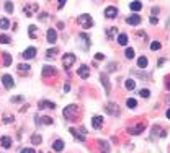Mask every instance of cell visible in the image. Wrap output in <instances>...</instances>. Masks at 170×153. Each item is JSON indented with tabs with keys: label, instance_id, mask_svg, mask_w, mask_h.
I'll list each match as a JSON object with an SVG mask.
<instances>
[{
	"label": "cell",
	"instance_id": "6da1fadb",
	"mask_svg": "<svg viewBox=\"0 0 170 153\" xmlns=\"http://www.w3.org/2000/svg\"><path fill=\"white\" fill-rule=\"evenodd\" d=\"M77 116H79V107L75 104H70L64 109V117L69 119V121H75Z\"/></svg>",
	"mask_w": 170,
	"mask_h": 153
},
{
	"label": "cell",
	"instance_id": "7a4b0ae2",
	"mask_svg": "<svg viewBox=\"0 0 170 153\" xmlns=\"http://www.w3.org/2000/svg\"><path fill=\"white\" fill-rule=\"evenodd\" d=\"M79 23H80L85 30H88V28H92L93 26V21H92V16L90 15H80V18H79Z\"/></svg>",
	"mask_w": 170,
	"mask_h": 153
},
{
	"label": "cell",
	"instance_id": "3957f363",
	"mask_svg": "<svg viewBox=\"0 0 170 153\" xmlns=\"http://www.w3.org/2000/svg\"><path fill=\"white\" fill-rule=\"evenodd\" d=\"M74 62H75V55L74 54H66L64 57H62V65H64V69H70L74 65Z\"/></svg>",
	"mask_w": 170,
	"mask_h": 153
},
{
	"label": "cell",
	"instance_id": "277c9868",
	"mask_svg": "<svg viewBox=\"0 0 170 153\" xmlns=\"http://www.w3.org/2000/svg\"><path fill=\"white\" fill-rule=\"evenodd\" d=\"M105 109L111 116H120V106H118L116 103H108V104L105 106Z\"/></svg>",
	"mask_w": 170,
	"mask_h": 153
},
{
	"label": "cell",
	"instance_id": "5b68a950",
	"mask_svg": "<svg viewBox=\"0 0 170 153\" xmlns=\"http://www.w3.org/2000/svg\"><path fill=\"white\" fill-rule=\"evenodd\" d=\"M77 73H79V77H80V78L87 80V78L90 77V69L87 65H80V67H79V70H77Z\"/></svg>",
	"mask_w": 170,
	"mask_h": 153
},
{
	"label": "cell",
	"instance_id": "8992f818",
	"mask_svg": "<svg viewBox=\"0 0 170 153\" xmlns=\"http://www.w3.org/2000/svg\"><path fill=\"white\" fill-rule=\"evenodd\" d=\"M146 129L144 124H138V126H134V127H129L128 129V132L131 134V135H139V134H142V130Z\"/></svg>",
	"mask_w": 170,
	"mask_h": 153
},
{
	"label": "cell",
	"instance_id": "52a82bcc",
	"mask_svg": "<svg viewBox=\"0 0 170 153\" xmlns=\"http://www.w3.org/2000/svg\"><path fill=\"white\" fill-rule=\"evenodd\" d=\"M2 83H3V87L5 88H13V85H15V82H13V78H12V75H3L2 77Z\"/></svg>",
	"mask_w": 170,
	"mask_h": 153
},
{
	"label": "cell",
	"instance_id": "ba28073f",
	"mask_svg": "<svg viewBox=\"0 0 170 153\" xmlns=\"http://www.w3.org/2000/svg\"><path fill=\"white\" fill-rule=\"evenodd\" d=\"M53 75H56V67L44 65L43 67V77H53Z\"/></svg>",
	"mask_w": 170,
	"mask_h": 153
},
{
	"label": "cell",
	"instance_id": "9c48e42d",
	"mask_svg": "<svg viewBox=\"0 0 170 153\" xmlns=\"http://www.w3.org/2000/svg\"><path fill=\"white\" fill-rule=\"evenodd\" d=\"M92 126H93V129H101L103 127V117L101 116H93L92 117Z\"/></svg>",
	"mask_w": 170,
	"mask_h": 153
},
{
	"label": "cell",
	"instance_id": "30bf717a",
	"mask_svg": "<svg viewBox=\"0 0 170 153\" xmlns=\"http://www.w3.org/2000/svg\"><path fill=\"white\" fill-rule=\"evenodd\" d=\"M79 39L83 42V49L87 50L90 47V36L87 34V33H80V34H79Z\"/></svg>",
	"mask_w": 170,
	"mask_h": 153
},
{
	"label": "cell",
	"instance_id": "8fae6325",
	"mask_svg": "<svg viewBox=\"0 0 170 153\" xmlns=\"http://www.w3.org/2000/svg\"><path fill=\"white\" fill-rule=\"evenodd\" d=\"M35 55H36V49H35V47H28L25 52L21 54V57L28 60V59H35Z\"/></svg>",
	"mask_w": 170,
	"mask_h": 153
},
{
	"label": "cell",
	"instance_id": "7c38bea8",
	"mask_svg": "<svg viewBox=\"0 0 170 153\" xmlns=\"http://www.w3.org/2000/svg\"><path fill=\"white\" fill-rule=\"evenodd\" d=\"M56 39H57V33H56L54 28H49V30H48V42L49 44H54Z\"/></svg>",
	"mask_w": 170,
	"mask_h": 153
},
{
	"label": "cell",
	"instance_id": "4fadbf2b",
	"mask_svg": "<svg viewBox=\"0 0 170 153\" xmlns=\"http://www.w3.org/2000/svg\"><path fill=\"white\" fill-rule=\"evenodd\" d=\"M105 16H106V18H116V16H118V10L115 7H106Z\"/></svg>",
	"mask_w": 170,
	"mask_h": 153
},
{
	"label": "cell",
	"instance_id": "5bb4252c",
	"mask_svg": "<svg viewBox=\"0 0 170 153\" xmlns=\"http://www.w3.org/2000/svg\"><path fill=\"white\" fill-rule=\"evenodd\" d=\"M39 107H41V109H56V104L51 103V101L43 99V101H39Z\"/></svg>",
	"mask_w": 170,
	"mask_h": 153
},
{
	"label": "cell",
	"instance_id": "9a60e30c",
	"mask_svg": "<svg viewBox=\"0 0 170 153\" xmlns=\"http://www.w3.org/2000/svg\"><path fill=\"white\" fill-rule=\"evenodd\" d=\"M126 23L128 25H139L141 23V16L139 15H133V16H128V18H126Z\"/></svg>",
	"mask_w": 170,
	"mask_h": 153
},
{
	"label": "cell",
	"instance_id": "2e32d148",
	"mask_svg": "<svg viewBox=\"0 0 170 153\" xmlns=\"http://www.w3.org/2000/svg\"><path fill=\"white\" fill-rule=\"evenodd\" d=\"M70 134H72V135H74V137H75L77 140H80V142H85V135H82L83 132L80 134V132H79V130H77V129H74V127H70Z\"/></svg>",
	"mask_w": 170,
	"mask_h": 153
},
{
	"label": "cell",
	"instance_id": "e0dca14e",
	"mask_svg": "<svg viewBox=\"0 0 170 153\" xmlns=\"http://www.w3.org/2000/svg\"><path fill=\"white\" fill-rule=\"evenodd\" d=\"M0 143H2L3 148H12V139L10 137H2L0 139Z\"/></svg>",
	"mask_w": 170,
	"mask_h": 153
},
{
	"label": "cell",
	"instance_id": "ac0fdd59",
	"mask_svg": "<svg viewBox=\"0 0 170 153\" xmlns=\"http://www.w3.org/2000/svg\"><path fill=\"white\" fill-rule=\"evenodd\" d=\"M53 150L54 151H62V150H64V142H62V140H56L53 143Z\"/></svg>",
	"mask_w": 170,
	"mask_h": 153
},
{
	"label": "cell",
	"instance_id": "d6986e66",
	"mask_svg": "<svg viewBox=\"0 0 170 153\" xmlns=\"http://www.w3.org/2000/svg\"><path fill=\"white\" fill-rule=\"evenodd\" d=\"M35 10H38V5L35 3V5H30V7H23V12H25V15H28V16H31V13L35 12Z\"/></svg>",
	"mask_w": 170,
	"mask_h": 153
},
{
	"label": "cell",
	"instance_id": "ffe728a7",
	"mask_svg": "<svg viewBox=\"0 0 170 153\" xmlns=\"http://www.w3.org/2000/svg\"><path fill=\"white\" fill-rule=\"evenodd\" d=\"M30 69H31V67L28 65V64H20V65H18V72L21 73V75H26V73H30Z\"/></svg>",
	"mask_w": 170,
	"mask_h": 153
},
{
	"label": "cell",
	"instance_id": "44dd1931",
	"mask_svg": "<svg viewBox=\"0 0 170 153\" xmlns=\"http://www.w3.org/2000/svg\"><path fill=\"white\" fill-rule=\"evenodd\" d=\"M147 64H149V60H147V57H144V55L138 59V67H139V69H146Z\"/></svg>",
	"mask_w": 170,
	"mask_h": 153
},
{
	"label": "cell",
	"instance_id": "7402d4cb",
	"mask_svg": "<svg viewBox=\"0 0 170 153\" xmlns=\"http://www.w3.org/2000/svg\"><path fill=\"white\" fill-rule=\"evenodd\" d=\"M118 44H120V46H126V44H128V36L126 34H123V33H121V34H118Z\"/></svg>",
	"mask_w": 170,
	"mask_h": 153
},
{
	"label": "cell",
	"instance_id": "603a6c76",
	"mask_svg": "<svg viewBox=\"0 0 170 153\" xmlns=\"http://www.w3.org/2000/svg\"><path fill=\"white\" fill-rule=\"evenodd\" d=\"M2 55H3V65H5V67H10V65H12V55L7 54V52H3Z\"/></svg>",
	"mask_w": 170,
	"mask_h": 153
},
{
	"label": "cell",
	"instance_id": "cb8c5ba5",
	"mask_svg": "<svg viewBox=\"0 0 170 153\" xmlns=\"http://www.w3.org/2000/svg\"><path fill=\"white\" fill-rule=\"evenodd\" d=\"M129 7H131V10H133V12H139V10L142 8V3H141L139 0H136V2H133L131 5H129Z\"/></svg>",
	"mask_w": 170,
	"mask_h": 153
},
{
	"label": "cell",
	"instance_id": "d4e9b609",
	"mask_svg": "<svg viewBox=\"0 0 170 153\" xmlns=\"http://www.w3.org/2000/svg\"><path fill=\"white\" fill-rule=\"evenodd\" d=\"M41 135H39V134H33L31 135V143L33 145H39V143H41Z\"/></svg>",
	"mask_w": 170,
	"mask_h": 153
},
{
	"label": "cell",
	"instance_id": "484cf974",
	"mask_svg": "<svg viewBox=\"0 0 170 153\" xmlns=\"http://www.w3.org/2000/svg\"><path fill=\"white\" fill-rule=\"evenodd\" d=\"M98 145L101 147V153H108L110 148H108V143H106L105 140H98Z\"/></svg>",
	"mask_w": 170,
	"mask_h": 153
},
{
	"label": "cell",
	"instance_id": "4316f807",
	"mask_svg": "<svg viewBox=\"0 0 170 153\" xmlns=\"http://www.w3.org/2000/svg\"><path fill=\"white\" fill-rule=\"evenodd\" d=\"M28 33H30V38H31V39H36V38H38V34H36V26H35V25H31L30 28H28Z\"/></svg>",
	"mask_w": 170,
	"mask_h": 153
},
{
	"label": "cell",
	"instance_id": "83f0119b",
	"mask_svg": "<svg viewBox=\"0 0 170 153\" xmlns=\"http://www.w3.org/2000/svg\"><path fill=\"white\" fill-rule=\"evenodd\" d=\"M101 82H103V87H105V90H106V93H110V82H108V78H106L103 73H101Z\"/></svg>",
	"mask_w": 170,
	"mask_h": 153
},
{
	"label": "cell",
	"instance_id": "f1b7e54d",
	"mask_svg": "<svg viewBox=\"0 0 170 153\" xmlns=\"http://www.w3.org/2000/svg\"><path fill=\"white\" fill-rule=\"evenodd\" d=\"M10 26V21L7 18H0V30H8Z\"/></svg>",
	"mask_w": 170,
	"mask_h": 153
},
{
	"label": "cell",
	"instance_id": "f546056e",
	"mask_svg": "<svg viewBox=\"0 0 170 153\" xmlns=\"http://www.w3.org/2000/svg\"><path fill=\"white\" fill-rule=\"evenodd\" d=\"M12 42V38L7 34H0V44H10Z\"/></svg>",
	"mask_w": 170,
	"mask_h": 153
},
{
	"label": "cell",
	"instance_id": "4dcf8cb0",
	"mask_svg": "<svg viewBox=\"0 0 170 153\" xmlns=\"http://www.w3.org/2000/svg\"><path fill=\"white\" fill-rule=\"evenodd\" d=\"M124 87H126V90H134L136 82L133 80V78H129V80H126V83H124Z\"/></svg>",
	"mask_w": 170,
	"mask_h": 153
},
{
	"label": "cell",
	"instance_id": "1f68e13d",
	"mask_svg": "<svg viewBox=\"0 0 170 153\" xmlns=\"http://www.w3.org/2000/svg\"><path fill=\"white\" fill-rule=\"evenodd\" d=\"M116 34H118V28H110V30H108V34H106V36H108V39H113Z\"/></svg>",
	"mask_w": 170,
	"mask_h": 153
},
{
	"label": "cell",
	"instance_id": "d6a6232c",
	"mask_svg": "<svg viewBox=\"0 0 170 153\" xmlns=\"http://www.w3.org/2000/svg\"><path fill=\"white\" fill-rule=\"evenodd\" d=\"M126 104H128V107H131V109H134V107L138 106V101H136V99H133V98H129V99H126Z\"/></svg>",
	"mask_w": 170,
	"mask_h": 153
},
{
	"label": "cell",
	"instance_id": "836d02e7",
	"mask_svg": "<svg viewBox=\"0 0 170 153\" xmlns=\"http://www.w3.org/2000/svg\"><path fill=\"white\" fill-rule=\"evenodd\" d=\"M124 55H126V59H133L134 57V49L133 47H128L126 52H124Z\"/></svg>",
	"mask_w": 170,
	"mask_h": 153
},
{
	"label": "cell",
	"instance_id": "e575fe53",
	"mask_svg": "<svg viewBox=\"0 0 170 153\" xmlns=\"http://www.w3.org/2000/svg\"><path fill=\"white\" fill-rule=\"evenodd\" d=\"M5 12H7V13H13V3L12 2H5Z\"/></svg>",
	"mask_w": 170,
	"mask_h": 153
},
{
	"label": "cell",
	"instance_id": "d590c367",
	"mask_svg": "<svg viewBox=\"0 0 170 153\" xmlns=\"http://www.w3.org/2000/svg\"><path fill=\"white\" fill-rule=\"evenodd\" d=\"M56 54H57V49H56V47H54V49H49V50H46V57H49V59H51V57H54Z\"/></svg>",
	"mask_w": 170,
	"mask_h": 153
},
{
	"label": "cell",
	"instance_id": "8d00e7d4",
	"mask_svg": "<svg viewBox=\"0 0 170 153\" xmlns=\"http://www.w3.org/2000/svg\"><path fill=\"white\" fill-rule=\"evenodd\" d=\"M151 49H152V50H159V49H160V42H159V41H152Z\"/></svg>",
	"mask_w": 170,
	"mask_h": 153
},
{
	"label": "cell",
	"instance_id": "74e56055",
	"mask_svg": "<svg viewBox=\"0 0 170 153\" xmlns=\"http://www.w3.org/2000/svg\"><path fill=\"white\" fill-rule=\"evenodd\" d=\"M139 95L142 96V98H149V96H151V91H149V90H141Z\"/></svg>",
	"mask_w": 170,
	"mask_h": 153
},
{
	"label": "cell",
	"instance_id": "f35d334b",
	"mask_svg": "<svg viewBox=\"0 0 170 153\" xmlns=\"http://www.w3.org/2000/svg\"><path fill=\"white\" fill-rule=\"evenodd\" d=\"M106 70H108V72H115L116 70V64H115V62L108 64V65H106Z\"/></svg>",
	"mask_w": 170,
	"mask_h": 153
},
{
	"label": "cell",
	"instance_id": "ab89813d",
	"mask_svg": "<svg viewBox=\"0 0 170 153\" xmlns=\"http://www.w3.org/2000/svg\"><path fill=\"white\" fill-rule=\"evenodd\" d=\"M38 18L41 20V21H46V20L49 18V15H48V13H39V15H38Z\"/></svg>",
	"mask_w": 170,
	"mask_h": 153
},
{
	"label": "cell",
	"instance_id": "60d3db41",
	"mask_svg": "<svg viewBox=\"0 0 170 153\" xmlns=\"http://www.w3.org/2000/svg\"><path fill=\"white\" fill-rule=\"evenodd\" d=\"M41 121H43V124H48V126H49V124H53V119L48 117V116H44V117L41 119Z\"/></svg>",
	"mask_w": 170,
	"mask_h": 153
},
{
	"label": "cell",
	"instance_id": "b9f144b4",
	"mask_svg": "<svg viewBox=\"0 0 170 153\" xmlns=\"http://www.w3.org/2000/svg\"><path fill=\"white\" fill-rule=\"evenodd\" d=\"M66 2H67V0H57V7H59V8H64Z\"/></svg>",
	"mask_w": 170,
	"mask_h": 153
},
{
	"label": "cell",
	"instance_id": "7bdbcfd3",
	"mask_svg": "<svg viewBox=\"0 0 170 153\" xmlns=\"http://www.w3.org/2000/svg\"><path fill=\"white\" fill-rule=\"evenodd\" d=\"M95 59H97V60H103V59H105V55L101 54V52H98V54H95Z\"/></svg>",
	"mask_w": 170,
	"mask_h": 153
},
{
	"label": "cell",
	"instance_id": "ee69618b",
	"mask_svg": "<svg viewBox=\"0 0 170 153\" xmlns=\"http://www.w3.org/2000/svg\"><path fill=\"white\" fill-rule=\"evenodd\" d=\"M151 23H152V25H157V23H159L157 16H151Z\"/></svg>",
	"mask_w": 170,
	"mask_h": 153
},
{
	"label": "cell",
	"instance_id": "f6af8a7d",
	"mask_svg": "<svg viewBox=\"0 0 170 153\" xmlns=\"http://www.w3.org/2000/svg\"><path fill=\"white\" fill-rule=\"evenodd\" d=\"M21 153H35V150L33 148H25V150H21Z\"/></svg>",
	"mask_w": 170,
	"mask_h": 153
},
{
	"label": "cell",
	"instance_id": "bcb514c9",
	"mask_svg": "<svg viewBox=\"0 0 170 153\" xmlns=\"http://www.w3.org/2000/svg\"><path fill=\"white\" fill-rule=\"evenodd\" d=\"M159 12H160V10H159L157 7H154V8H152V15H154V16H155V15H157Z\"/></svg>",
	"mask_w": 170,
	"mask_h": 153
},
{
	"label": "cell",
	"instance_id": "7dc6e473",
	"mask_svg": "<svg viewBox=\"0 0 170 153\" xmlns=\"http://www.w3.org/2000/svg\"><path fill=\"white\" fill-rule=\"evenodd\" d=\"M69 90H70V85L66 83V85H64V91H69Z\"/></svg>",
	"mask_w": 170,
	"mask_h": 153
},
{
	"label": "cell",
	"instance_id": "c3c4849f",
	"mask_svg": "<svg viewBox=\"0 0 170 153\" xmlns=\"http://www.w3.org/2000/svg\"><path fill=\"white\" fill-rule=\"evenodd\" d=\"M21 99H23V98H21V96H18V98H12V101H13V103H15V101H16V103H18V101H21Z\"/></svg>",
	"mask_w": 170,
	"mask_h": 153
},
{
	"label": "cell",
	"instance_id": "681fc988",
	"mask_svg": "<svg viewBox=\"0 0 170 153\" xmlns=\"http://www.w3.org/2000/svg\"><path fill=\"white\" fill-rule=\"evenodd\" d=\"M12 121H13V119L10 117V116H8V117H5V122H7V124H10V122H12Z\"/></svg>",
	"mask_w": 170,
	"mask_h": 153
},
{
	"label": "cell",
	"instance_id": "f907efd6",
	"mask_svg": "<svg viewBox=\"0 0 170 153\" xmlns=\"http://www.w3.org/2000/svg\"><path fill=\"white\" fill-rule=\"evenodd\" d=\"M165 87H167V90L170 91V80H167V83H165Z\"/></svg>",
	"mask_w": 170,
	"mask_h": 153
},
{
	"label": "cell",
	"instance_id": "816d5d0a",
	"mask_svg": "<svg viewBox=\"0 0 170 153\" xmlns=\"http://www.w3.org/2000/svg\"><path fill=\"white\" fill-rule=\"evenodd\" d=\"M167 117H168V119H170V109H168V111H167Z\"/></svg>",
	"mask_w": 170,
	"mask_h": 153
},
{
	"label": "cell",
	"instance_id": "f5cc1de1",
	"mask_svg": "<svg viewBox=\"0 0 170 153\" xmlns=\"http://www.w3.org/2000/svg\"><path fill=\"white\" fill-rule=\"evenodd\" d=\"M168 103H170V96H168Z\"/></svg>",
	"mask_w": 170,
	"mask_h": 153
}]
</instances>
